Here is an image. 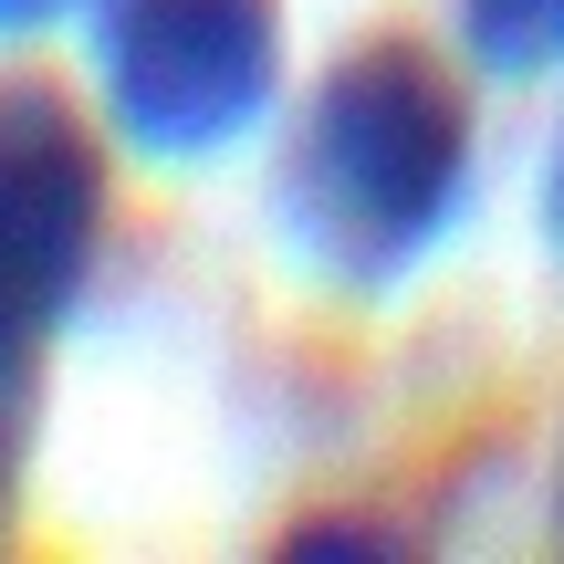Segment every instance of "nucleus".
I'll return each mask as SVG.
<instances>
[{
    "instance_id": "nucleus-8",
    "label": "nucleus",
    "mask_w": 564,
    "mask_h": 564,
    "mask_svg": "<svg viewBox=\"0 0 564 564\" xmlns=\"http://www.w3.org/2000/svg\"><path fill=\"white\" fill-rule=\"evenodd\" d=\"M554 533H564V460H554Z\"/></svg>"
},
{
    "instance_id": "nucleus-2",
    "label": "nucleus",
    "mask_w": 564,
    "mask_h": 564,
    "mask_svg": "<svg viewBox=\"0 0 564 564\" xmlns=\"http://www.w3.org/2000/svg\"><path fill=\"white\" fill-rule=\"evenodd\" d=\"M95 116L147 167H209L282 105V0H84Z\"/></svg>"
},
{
    "instance_id": "nucleus-5",
    "label": "nucleus",
    "mask_w": 564,
    "mask_h": 564,
    "mask_svg": "<svg viewBox=\"0 0 564 564\" xmlns=\"http://www.w3.org/2000/svg\"><path fill=\"white\" fill-rule=\"evenodd\" d=\"M32 387L42 366H0V523L21 502V470H32Z\"/></svg>"
},
{
    "instance_id": "nucleus-3",
    "label": "nucleus",
    "mask_w": 564,
    "mask_h": 564,
    "mask_svg": "<svg viewBox=\"0 0 564 564\" xmlns=\"http://www.w3.org/2000/svg\"><path fill=\"white\" fill-rule=\"evenodd\" d=\"M116 158L53 74H0V366H42L105 251Z\"/></svg>"
},
{
    "instance_id": "nucleus-7",
    "label": "nucleus",
    "mask_w": 564,
    "mask_h": 564,
    "mask_svg": "<svg viewBox=\"0 0 564 564\" xmlns=\"http://www.w3.org/2000/svg\"><path fill=\"white\" fill-rule=\"evenodd\" d=\"M74 0H0V32H42V21H63Z\"/></svg>"
},
{
    "instance_id": "nucleus-1",
    "label": "nucleus",
    "mask_w": 564,
    "mask_h": 564,
    "mask_svg": "<svg viewBox=\"0 0 564 564\" xmlns=\"http://www.w3.org/2000/svg\"><path fill=\"white\" fill-rule=\"evenodd\" d=\"M470 209V84L419 32L324 63L272 167V230L335 293H398Z\"/></svg>"
},
{
    "instance_id": "nucleus-6",
    "label": "nucleus",
    "mask_w": 564,
    "mask_h": 564,
    "mask_svg": "<svg viewBox=\"0 0 564 564\" xmlns=\"http://www.w3.org/2000/svg\"><path fill=\"white\" fill-rule=\"evenodd\" d=\"M544 230H554V262H564V116H554V147H544Z\"/></svg>"
},
{
    "instance_id": "nucleus-4",
    "label": "nucleus",
    "mask_w": 564,
    "mask_h": 564,
    "mask_svg": "<svg viewBox=\"0 0 564 564\" xmlns=\"http://www.w3.org/2000/svg\"><path fill=\"white\" fill-rule=\"evenodd\" d=\"M460 42L502 84L564 74V0H460Z\"/></svg>"
}]
</instances>
